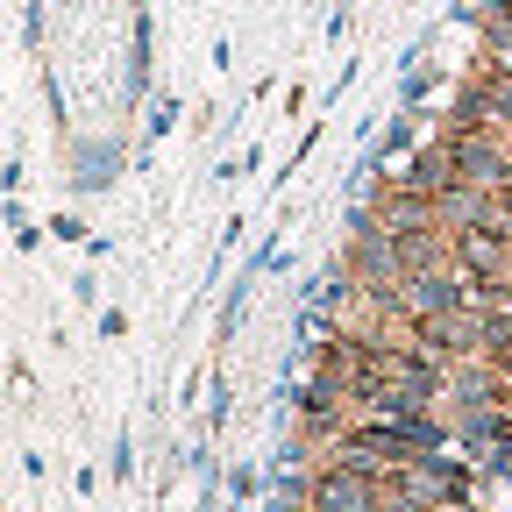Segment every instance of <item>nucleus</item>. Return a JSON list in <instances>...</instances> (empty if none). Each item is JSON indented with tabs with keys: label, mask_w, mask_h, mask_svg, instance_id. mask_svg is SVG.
Segmentation results:
<instances>
[{
	"label": "nucleus",
	"mask_w": 512,
	"mask_h": 512,
	"mask_svg": "<svg viewBox=\"0 0 512 512\" xmlns=\"http://www.w3.org/2000/svg\"><path fill=\"white\" fill-rule=\"evenodd\" d=\"M313 512H377V491H370V477H363L356 463L320 470V484H313Z\"/></svg>",
	"instance_id": "1"
}]
</instances>
